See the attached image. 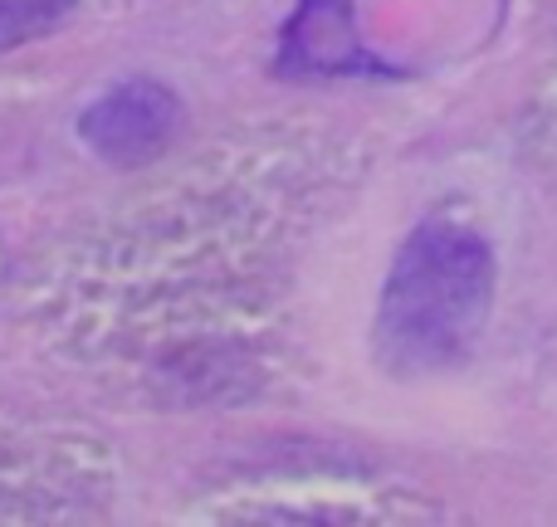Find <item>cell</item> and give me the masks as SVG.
<instances>
[{
    "instance_id": "obj_1",
    "label": "cell",
    "mask_w": 557,
    "mask_h": 527,
    "mask_svg": "<svg viewBox=\"0 0 557 527\" xmlns=\"http://www.w3.org/2000/svg\"><path fill=\"white\" fill-rule=\"evenodd\" d=\"M494 254L455 221H425L401 244L376 308V356L396 376H431L465 362L490 323Z\"/></svg>"
},
{
    "instance_id": "obj_2",
    "label": "cell",
    "mask_w": 557,
    "mask_h": 527,
    "mask_svg": "<svg viewBox=\"0 0 557 527\" xmlns=\"http://www.w3.org/2000/svg\"><path fill=\"white\" fill-rule=\"evenodd\" d=\"M176 123H182V103H176L172 88L133 78V84L103 93L84 117H78V133L108 162H147L172 142Z\"/></svg>"
},
{
    "instance_id": "obj_3",
    "label": "cell",
    "mask_w": 557,
    "mask_h": 527,
    "mask_svg": "<svg viewBox=\"0 0 557 527\" xmlns=\"http://www.w3.org/2000/svg\"><path fill=\"white\" fill-rule=\"evenodd\" d=\"M74 5L78 0H0V49L49 35Z\"/></svg>"
}]
</instances>
